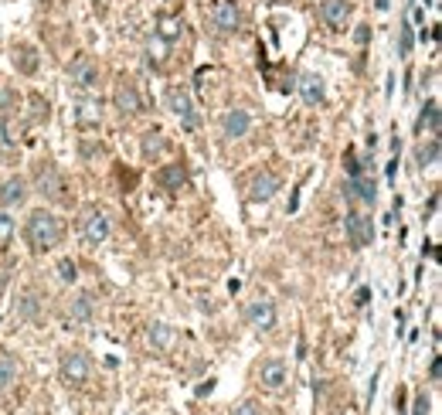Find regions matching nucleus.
Wrapping results in <instances>:
<instances>
[{
	"instance_id": "4468645a",
	"label": "nucleus",
	"mask_w": 442,
	"mask_h": 415,
	"mask_svg": "<svg viewBox=\"0 0 442 415\" xmlns=\"http://www.w3.org/2000/svg\"><path fill=\"white\" fill-rule=\"evenodd\" d=\"M344 198H347V201H364V205H374V198H378V181H374L371 174L347 177V184H344Z\"/></svg>"
},
{
	"instance_id": "c756f323",
	"label": "nucleus",
	"mask_w": 442,
	"mask_h": 415,
	"mask_svg": "<svg viewBox=\"0 0 442 415\" xmlns=\"http://www.w3.org/2000/svg\"><path fill=\"white\" fill-rule=\"evenodd\" d=\"M72 317H75V320H85V317H92V296H89V293H82V296H75Z\"/></svg>"
},
{
	"instance_id": "c9c22d12",
	"label": "nucleus",
	"mask_w": 442,
	"mask_h": 415,
	"mask_svg": "<svg viewBox=\"0 0 442 415\" xmlns=\"http://www.w3.org/2000/svg\"><path fill=\"white\" fill-rule=\"evenodd\" d=\"M429 374H432V381H439V378H442V361H439V358H432V371H429Z\"/></svg>"
},
{
	"instance_id": "4c0bfd02",
	"label": "nucleus",
	"mask_w": 442,
	"mask_h": 415,
	"mask_svg": "<svg viewBox=\"0 0 442 415\" xmlns=\"http://www.w3.org/2000/svg\"><path fill=\"white\" fill-rule=\"evenodd\" d=\"M367 38H371V31H367V28H358V44H367Z\"/></svg>"
},
{
	"instance_id": "58836bf2",
	"label": "nucleus",
	"mask_w": 442,
	"mask_h": 415,
	"mask_svg": "<svg viewBox=\"0 0 442 415\" xmlns=\"http://www.w3.org/2000/svg\"><path fill=\"white\" fill-rule=\"evenodd\" d=\"M92 3H99V7H102V3H109V0H92Z\"/></svg>"
},
{
	"instance_id": "f257e3e1",
	"label": "nucleus",
	"mask_w": 442,
	"mask_h": 415,
	"mask_svg": "<svg viewBox=\"0 0 442 415\" xmlns=\"http://www.w3.org/2000/svg\"><path fill=\"white\" fill-rule=\"evenodd\" d=\"M62 235H65V225L55 211L48 208H35L24 221V242L31 252H51L55 246H62Z\"/></svg>"
},
{
	"instance_id": "6e6552de",
	"label": "nucleus",
	"mask_w": 442,
	"mask_h": 415,
	"mask_svg": "<svg viewBox=\"0 0 442 415\" xmlns=\"http://www.w3.org/2000/svg\"><path fill=\"white\" fill-rule=\"evenodd\" d=\"M276 303L273 299H252L248 306H245V320H248V327H255V331H262V333H269L273 327H276Z\"/></svg>"
},
{
	"instance_id": "cd10ccee",
	"label": "nucleus",
	"mask_w": 442,
	"mask_h": 415,
	"mask_svg": "<svg viewBox=\"0 0 442 415\" xmlns=\"http://www.w3.org/2000/svg\"><path fill=\"white\" fill-rule=\"evenodd\" d=\"M412 48H415V31H412V24L405 21L402 28H398V55L408 58V55H412Z\"/></svg>"
},
{
	"instance_id": "f8f14e48",
	"label": "nucleus",
	"mask_w": 442,
	"mask_h": 415,
	"mask_svg": "<svg viewBox=\"0 0 442 415\" xmlns=\"http://www.w3.org/2000/svg\"><path fill=\"white\" fill-rule=\"evenodd\" d=\"M279 187H282V181L276 170H259L252 177V184H248V201H273Z\"/></svg>"
},
{
	"instance_id": "bb28decb",
	"label": "nucleus",
	"mask_w": 442,
	"mask_h": 415,
	"mask_svg": "<svg viewBox=\"0 0 442 415\" xmlns=\"http://www.w3.org/2000/svg\"><path fill=\"white\" fill-rule=\"evenodd\" d=\"M163 147H167V143H163L160 133H143V157H147V160H154L157 154H163Z\"/></svg>"
},
{
	"instance_id": "9d476101",
	"label": "nucleus",
	"mask_w": 442,
	"mask_h": 415,
	"mask_svg": "<svg viewBox=\"0 0 442 415\" xmlns=\"http://www.w3.org/2000/svg\"><path fill=\"white\" fill-rule=\"evenodd\" d=\"M68 79H72L75 89L92 92V89L99 85V68H95V62H92L89 55H79V58H72V65H68Z\"/></svg>"
},
{
	"instance_id": "e433bc0d",
	"label": "nucleus",
	"mask_w": 442,
	"mask_h": 415,
	"mask_svg": "<svg viewBox=\"0 0 442 415\" xmlns=\"http://www.w3.org/2000/svg\"><path fill=\"white\" fill-rule=\"evenodd\" d=\"M211 391H214V378H208V385L198 388V395H211Z\"/></svg>"
},
{
	"instance_id": "5701e85b",
	"label": "nucleus",
	"mask_w": 442,
	"mask_h": 415,
	"mask_svg": "<svg viewBox=\"0 0 442 415\" xmlns=\"http://www.w3.org/2000/svg\"><path fill=\"white\" fill-rule=\"evenodd\" d=\"M154 35H157V38H163L167 44H174L181 35H184V21H181V17H160Z\"/></svg>"
},
{
	"instance_id": "a878e982",
	"label": "nucleus",
	"mask_w": 442,
	"mask_h": 415,
	"mask_svg": "<svg viewBox=\"0 0 442 415\" xmlns=\"http://www.w3.org/2000/svg\"><path fill=\"white\" fill-rule=\"evenodd\" d=\"M14 378H17V361H14L10 354H3V351H0V391H3V388H10V385H14Z\"/></svg>"
},
{
	"instance_id": "b1692460",
	"label": "nucleus",
	"mask_w": 442,
	"mask_h": 415,
	"mask_svg": "<svg viewBox=\"0 0 442 415\" xmlns=\"http://www.w3.org/2000/svg\"><path fill=\"white\" fill-rule=\"evenodd\" d=\"M436 164H439V140L432 136L429 143H422V147L415 150V167L425 170V167H436Z\"/></svg>"
},
{
	"instance_id": "20e7f679",
	"label": "nucleus",
	"mask_w": 442,
	"mask_h": 415,
	"mask_svg": "<svg viewBox=\"0 0 442 415\" xmlns=\"http://www.w3.org/2000/svg\"><path fill=\"white\" fill-rule=\"evenodd\" d=\"M167 109L181 120L184 129H198L201 123V116H198V109H194V99H191V92L187 89H181V85H174V89H167Z\"/></svg>"
},
{
	"instance_id": "473e14b6",
	"label": "nucleus",
	"mask_w": 442,
	"mask_h": 415,
	"mask_svg": "<svg viewBox=\"0 0 442 415\" xmlns=\"http://www.w3.org/2000/svg\"><path fill=\"white\" fill-rule=\"evenodd\" d=\"M31 106H35V120H48V102L41 95H31Z\"/></svg>"
},
{
	"instance_id": "2eb2a0df",
	"label": "nucleus",
	"mask_w": 442,
	"mask_h": 415,
	"mask_svg": "<svg viewBox=\"0 0 442 415\" xmlns=\"http://www.w3.org/2000/svg\"><path fill=\"white\" fill-rule=\"evenodd\" d=\"M351 14H354V3L351 0H323L320 3V21L326 28H333V31L347 28Z\"/></svg>"
},
{
	"instance_id": "a211bd4d",
	"label": "nucleus",
	"mask_w": 442,
	"mask_h": 415,
	"mask_svg": "<svg viewBox=\"0 0 442 415\" xmlns=\"http://www.w3.org/2000/svg\"><path fill=\"white\" fill-rule=\"evenodd\" d=\"M157 184H160V191H167V194H177L181 187H187V167L181 164H167L157 170Z\"/></svg>"
},
{
	"instance_id": "f03ea898",
	"label": "nucleus",
	"mask_w": 442,
	"mask_h": 415,
	"mask_svg": "<svg viewBox=\"0 0 442 415\" xmlns=\"http://www.w3.org/2000/svg\"><path fill=\"white\" fill-rule=\"evenodd\" d=\"M35 187H38L41 198H48V201H68L65 177H62V170L51 164V160H41L38 164V170H35Z\"/></svg>"
},
{
	"instance_id": "f3484780",
	"label": "nucleus",
	"mask_w": 442,
	"mask_h": 415,
	"mask_svg": "<svg viewBox=\"0 0 442 415\" xmlns=\"http://www.w3.org/2000/svg\"><path fill=\"white\" fill-rule=\"evenodd\" d=\"M28 201V181L24 177H7L3 184H0V208H21Z\"/></svg>"
},
{
	"instance_id": "9b49d317",
	"label": "nucleus",
	"mask_w": 442,
	"mask_h": 415,
	"mask_svg": "<svg viewBox=\"0 0 442 415\" xmlns=\"http://www.w3.org/2000/svg\"><path fill=\"white\" fill-rule=\"evenodd\" d=\"M286 381H289V365L282 358H269V361L259 365V385L266 391H282Z\"/></svg>"
},
{
	"instance_id": "aec40b11",
	"label": "nucleus",
	"mask_w": 442,
	"mask_h": 415,
	"mask_svg": "<svg viewBox=\"0 0 442 415\" xmlns=\"http://www.w3.org/2000/svg\"><path fill=\"white\" fill-rule=\"evenodd\" d=\"M415 129L418 133H432V136H439V129H442V113H439V102L436 99H429L425 106H422V113H418V123H415Z\"/></svg>"
},
{
	"instance_id": "393cba45",
	"label": "nucleus",
	"mask_w": 442,
	"mask_h": 415,
	"mask_svg": "<svg viewBox=\"0 0 442 415\" xmlns=\"http://www.w3.org/2000/svg\"><path fill=\"white\" fill-rule=\"evenodd\" d=\"M147 337H150V344H154L157 351H167V347L174 344V331H170L167 324H150V331H147Z\"/></svg>"
},
{
	"instance_id": "72a5a7b5",
	"label": "nucleus",
	"mask_w": 442,
	"mask_h": 415,
	"mask_svg": "<svg viewBox=\"0 0 442 415\" xmlns=\"http://www.w3.org/2000/svg\"><path fill=\"white\" fill-rule=\"evenodd\" d=\"M235 415H262V409H259V402L248 398V402H241L239 409H235Z\"/></svg>"
},
{
	"instance_id": "2f4dec72",
	"label": "nucleus",
	"mask_w": 442,
	"mask_h": 415,
	"mask_svg": "<svg viewBox=\"0 0 442 415\" xmlns=\"http://www.w3.org/2000/svg\"><path fill=\"white\" fill-rule=\"evenodd\" d=\"M432 412V402H429V395L425 391H418L415 395V402H412V415H429Z\"/></svg>"
},
{
	"instance_id": "39448f33",
	"label": "nucleus",
	"mask_w": 442,
	"mask_h": 415,
	"mask_svg": "<svg viewBox=\"0 0 442 415\" xmlns=\"http://www.w3.org/2000/svg\"><path fill=\"white\" fill-rule=\"evenodd\" d=\"M208 21H211V31L214 35H235L241 28V10L235 0H218L214 7H211V14H208Z\"/></svg>"
},
{
	"instance_id": "412c9836",
	"label": "nucleus",
	"mask_w": 442,
	"mask_h": 415,
	"mask_svg": "<svg viewBox=\"0 0 442 415\" xmlns=\"http://www.w3.org/2000/svg\"><path fill=\"white\" fill-rule=\"evenodd\" d=\"M10 58H14L17 72H24V75H35L38 72V51L31 44H14L10 48Z\"/></svg>"
},
{
	"instance_id": "ddd939ff",
	"label": "nucleus",
	"mask_w": 442,
	"mask_h": 415,
	"mask_svg": "<svg viewBox=\"0 0 442 415\" xmlns=\"http://www.w3.org/2000/svg\"><path fill=\"white\" fill-rule=\"evenodd\" d=\"M296 92H300V99L306 106H323L326 102V82H323V75H317V72H303L296 79Z\"/></svg>"
},
{
	"instance_id": "dca6fc26",
	"label": "nucleus",
	"mask_w": 442,
	"mask_h": 415,
	"mask_svg": "<svg viewBox=\"0 0 442 415\" xmlns=\"http://www.w3.org/2000/svg\"><path fill=\"white\" fill-rule=\"evenodd\" d=\"M221 129H225V136H228V140H241V136L252 129V116H248V109L232 106V109L221 116Z\"/></svg>"
},
{
	"instance_id": "6ab92c4d",
	"label": "nucleus",
	"mask_w": 442,
	"mask_h": 415,
	"mask_svg": "<svg viewBox=\"0 0 442 415\" xmlns=\"http://www.w3.org/2000/svg\"><path fill=\"white\" fill-rule=\"evenodd\" d=\"M72 120H75V126H82V129L99 126L102 123V106H99V99H79V102L72 106Z\"/></svg>"
},
{
	"instance_id": "c85d7f7f",
	"label": "nucleus",
	"mask_w": 442,
	"mask_h": 415,
	"mask_svg": "<svg viewBox=\"0 0 442 415\" xmlns=\"http://www.w3.org/2000/svg\"><path fill=\"white\" fill-rule=\"evenodd\" d=\"M58 279H62V283H75V279H79L75 259H62V262H58Z\"/></svg>"
},
{
	"instance_id": "1a4fd4ad",
	"label": "nucleus",
	"mask_w": 442,
	"mask_h": 415,
	"mask_svg": "<svg viewBox=\"0 0 442 415\" xmlns=\"http://www.w3.org/2000/svg\"><path fill=\"white\" fill-rule=\"evenodd\" d=\"M82 239H85V246H102L109 239V218H106V211H99V208H89L85 211V218H82Z\"/></svg>"
},
{
	"instance_id": "7c9ffc66",
	"label": "nucleus",
	"mask_w": 442,
	"mask_h": 415,
	"mask_svg": "<svg viewBox=\"0 0 442 415\" xmlns=\"http://www.w3.org/2000/svg\"><path fill=\"white\" fill-rule=\"evenodd\" d=\"M14 235V218L7 214V208H0V242H10Z\"/></svg>"
},
{
	"instance_id": "4be33fe9",
	"label": "nucleus",
	"mask_w": 442,
	"mask_h": 415,
	"mask_svg": "<svg viewBox=\"0 0 442 415\" xmlns=\"http://www.w3.org/2000/svg\"><path fill=\"white\" fill-rule=\"evenodd\" d=\"M170 48H174V44H167L163 38H157V35L147 42V62H150V68H157V72H160L163 65H167V55H170Z\"/></svg>"
},
{
	"instance_id": "f704fd0d",
	"label": "nucleus",
	"mask_w": 442,
	"mask_h": 415,
	"mask_svg": "<svg viewBox=\"0 0 442 415\" xmlns=\"http://www.w3.org/2000/svg\"><path fill=\"white\" fill-rule=\"evenodd\" d=\"M367 299H371V290H367V286H361V290L354 293V306H367Z\"/></svg>"
},
{
	"instance_id": "423d86ee",
	"label": "nucleus",
	"mask_w": 442,
	"mask_h": 415,
	"mask_svg": "<svg viewBox=\"0 0 442 415\" xmlns=\"http://www.w3.org/2000/svg\"><path fill=\"white\" fill-rule=\"evenodd\" d=\"M344 228H347V242H351L354 249H367V246L374 242V221H371V214H361V211H347V221H344Z\"/></svg>"
},
{
	"instance_id": "0eeeda50",
	"label": "nucleus",
	"mask_w": 442,
	"mask_h": 415,
	"mask_svg": "<svg viewBox=\"0 0 442 415\" xmlns=\"http://www.w3.org/2000/svg\"><path fill=\"white\" fill-rule=\"evenodd\" d=\"M113 106L120 109V116H140L143 113V99H140V89L133 85V79H120L113 89Z\"/></svg>"
},
{
	"instance_id": "7ed1b4c3",
	"label": "nucleus",
	"mask_w": 442,
	"mask_h": 415,
	"mask_svg": "<svg viewBox=\"0 0 442 415\" xmlns=\"http://www.w3.org/2000/svg\"><path fill=\"white\" fill-rule=\"evenodd\" d=\"M58 371H62V381L65 385H85L92 378V358L85 351H65L62 361H58Z\"/></svg>"
}]
</instances>
